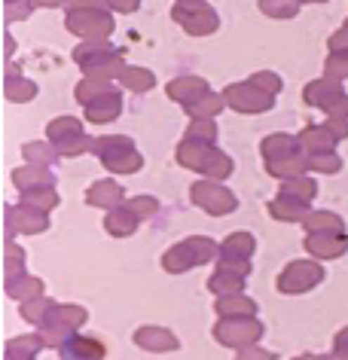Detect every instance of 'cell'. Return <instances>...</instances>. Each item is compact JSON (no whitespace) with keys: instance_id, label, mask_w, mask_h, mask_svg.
<instances>
[{"instance_id":"obj_57","label":"cell","mask_w":348,"mask_h":360,"mask_svg":"<svg viewBox=\"0 0 348 360\" xmlns=\"http://www.w3.org/2000/svg\"><path fill=\"white\" fill-rule=\"evenodd\" d=\"M4 49H6V56H13V52H15V40L10 37V34L4 37Z\"/></svg>"},{"instance_id":"obj_1","label":"cell","mask_w":348,"mask_h":360,"mask_svg":"<svg viewBox=\"0 0 348 360\" xmlns=\"http://www.w3.org/2000/svg\"><path fill=\"white\" fill-rule=\"evenodd\" d=\"M70 58L79 65V70L89 79H104V83H113V79L122 77L126 70V49L116 46L110 40H89V43H77Z\"/></svg>"},{"instance_id":"obj_21","label":"cell","mask_w":348,"mask_h":360,"mask_svg":"<svg viewBox=\"0 0 348 360\" xmlns=\"http://www.w3.org/2000/svg\"><path fill=\"white\" fill-rule=\"evenodd\" d=\"M297 141H299V150L306 153V156H318V153H336V138L327 131V125L321 122V125H306L299 134H297Z\"/></svg>"},{"instance_id":"obj_35","label":"cell","mask_w":348,"mask_h":360,"mask_svg":"<svg viewBox=\"0 0 348 360\" xmlns=\"http://www.w3.org/2000/svg\"><path fill=\"white\" fill-rule=\"evenodd\" d=\"M232 171H236V162L229 159V153H223L214 147L211 150V156L208 162H205V168H202V177L205 180H217V184H223V180H229L232 177Z\"/></svg>"},{"instance_id":"obj_13","label":"cell","mask_w":348,"mask_h":360,"mask_svg":"<svg viewBox=\"0 0 348 360\" xmlns=\"http://www.w3.org/2000/svg\"><path fill=\"white\" fill-rule=\"evenodd\" d=\"M4 226H6V241L15 236H40L49 229V214L34 211L28 205H6L4 208Z\"/></svg>"},{"instance_id":"obj_53","label":"cell","mask_w":348,"mask_h":360,"mask_svg":"<svg viewBox=\"0 0 348 360\" xmlns=\"http://www.w3.org/2000/svg\"><path fill=\"white\" fill-rule=\"evenodd\" d=\"M327 46H330V52H348V28H345V25L339 31L330 34Z\"/></svg>"},{"instance_id":"obj_39","label":"cell","mask_w":348,"mask_h":360,"mask_svg":"<svg viewBox=\"0 0 348 360\" xmlns=\"http://www.w3.org/2000/svg\"><path fill=\"white\" fill-rule=\"evenodd\" d=\"M223 107H226V101H223V95H217V92H208L205 98H199L195 104H190L186 107V116L190 120H214Z\"/></svg>"},{"instance_id":"obj_49","label":"cell","mask_w":348,"mask_h":360,"mask_svg":"<svg viewBox=\"0 0 348 360\" xmlns=\"http://www.w3.org/2000/svg\"><path fill=\"white\" fill-rule=\"evenodd\" d=\"M247 83L257 86V89H263V92H269V95H278L284 89V79L278 74H272V70H257V74L247 77Z\"/></svg>"},{"instance_id":"obj_45","label":"cell","mask_w":348,"mask_h":360,"mask_svg":"<svg viewBox=\"0 0 348 360\" xmlns=\"http://www.w3.org/2000/svg\"><path fill=\"white\" fill-rule=\"evenodd\" d=\"M324 77L333 79V83L348 79V52H330L324 61Z\"/></svg>"},{"instance_id":"obj_52","label":"cell","mask_w":348,"mask_h":360,"mask_svg":"<svg viewBox=\"0 0 348 360\" xmlns=\"http://www.w3.org/2000/svg\"><path fill=\"white\" fill-rule=\"evenodd\" d=\"M330 354H333V360H348V327H342L333 336V351Z\"/></svg>"},{"instance_id":"obj_17","label":"cell","mask_w":348,"mask_h":360,"mask_svg":"<svg viewBox=\"0 0 348 360\" xmlns=\"http://www.w3.org/2000/svg\"><path fill=\"white\" fill-rule=\"evenodd\" d=\"M13 186L19 193H34V190H56L58 177L52 168H40V165H22L13 171Z\"/></svg>"},{"instance_id":"obj_55","label":"cell","mask_w":348,"mask_h":360,"mask_svg":"<svg viewBox=\"0 0 348 360\" xmlns=\"http://www.w3.org/2000/svg\"><path fill=\"white\" fill-rule=\"evenodd\" d=\"M138 0H122V4H120V0H113V4H107V10H110V13H135L138 10Z\"/></svg>"},{"instance_id":"obj_34","label":"cell","mask_w":348,"mask_h":360,"mask_svg":"<svg viewBox=\"0 0 348 360\" xmlns=\"http://www.w3.org/2000/svg\"><path fill=\"white\" fill-rule=\"evenodd\" d=\"M22 156H25L28 165H40V168H52L61 159L58 150L52 147L49 141H28V143H22Z\"/></svg>"},{"instance_id":"obj_10","label":"cell","mask_w":348,"mask_h":360,"mask_svg":"<svg viewBox=\"0 0 348 360\" xmlns=\"http://www.w3.org/2000/svg\"><path fill=\"white\" fill-rule=\"evenodd\" d=\"M190 202L195 205L199 211L211 214V217H226L238 208V199L236 193L229 190L226 184H217V180H195L190 186Z\"/></svg>"},{"instance_id":"obj_27","label":"cell","mask_w":348,"mask_h":360,"mask_svg":"<svg viewBox=\"0 0 348 360\" xmlns=\"http://www.w3.org/2000/svg\"><path fill=\"white\" fill-rule=\"evenodd\" d=\"M266 211H269L272 220H281V223H306V217L311 214V205H302V202L275 195V199L266 205Z\"/></svg>"},{"instance_id":"obj_48","label":"cell","mask_w":348,"mask_h":360,"mask_svg":"<svg viewBox=\"0 0 348 360\" xmlns=\"http://www.w3.org/2000/svg\"><path fill=\"white\" fill-rule=\"evenodd\" d=\"M52 147L58 150V156L61 159H77V156H83V153H92L95 147V138H74V141H65V143H52Z\"/></svg>"},{"instance_id":"obj_42","label":"cell","mask_w":348,"mask_h":360,"mask_svg":"<svg viewBox=\"0 0 348 360\" xmlns=\"http://www.w3.org/2000/svg\"><path fill=\"white\" fill-rule=\"evenodd\" d=\"M58 190H34V193H22V205H28V208L34 211H43V214H49V211H56L58 208Z\"/></svg>"},{"instance_id":"obj_25","label":"cell","mask_w":348,"mask_h":360,"mask_svg":"<svg viewBox=\"0 0 348 360\" xmlns=\"http://www.w3.org/2000/svg\"><path fill=\"white\" fill-rule=\"evenodd\" d=\"M46 348L40 333H25V336H13L4 348V360H37V354Z\"/></svg>"},{"instance_id":"obj_54","label":"cell","mask_w":348,"mask_h":360,"mask_svg":"<svg viewBox=\"0 0 348 360\" xmlns=\"http://www.w3.org/2000/svg\"><path fill=\"white\" fill-rule=\"evenodd\" d=\"M324 125H327V131L333 134L336 141H345L348 138V120H324Z\"/></svg>"},{"instance_id":"obj_24","label":"cell","mask_w":348,"mask_h":360,"mask_svg":"<svg viewBox=\"0 0 348 360\" xmlns=\"http://www.w3.org/2000/svg\"><path fill=\"white\" fill-rule=\"evenodd\" d=\"M214 311H217L220 318H257L260 305H257L251 296L236 293V296H217V300H214Z\"/></svg>"},{"instance_id":"obj_50","label":"cell","mask_w":348,"mask_h":360,"mask_svg":"<svg viewBox=\"0 0 348 360\" xmlns=\"http://www.w3.org/2000/svg\"><path fill=\"white\" fill-rule=\"evenodd\" d=\"M34 6H37V4H22V0H13V4H6V6H4L6 22H22V19H28V15L34 13Z\"/></svg>"},{"instance_id":"obj_20","label":"cell","mask_w":348,"mask_h":360,"mask_svg":"<svg viewBox=\"0 0 348 360\" xmlns=\"http://www.w3.org/2000/svg\"><path fill=\"white\" fill-rule=\"evenodd\" d=\"M61 360H104L107 357V348L101 339H92V336H70L65 345L58 348Z\"/></svg>"},{"instance_id":"obj_5","label":"cell","mask_w":348,"mask_h":360,"mask_svg":"<svg viewBox=\"0 0 348 360\" xmlns=\"http://www.w3.org/2000/svg\"><path fill=\"white\" fill-rule=\"evenodd\" d=\"M86 321H89V311L83 309V305H77V302H58L56 311H52L49 318L37 327V333H40L43 345L58 351L70 336H77V333L86 327Z\"/></svg>"},{"instance_id":"obj_22","label":"cell","mask_w":348,"mask_h":360,"mask_svg":"<svg viewBox=\"0 0 348 360\" xmlns=\"http://www.w3.org/2000/svg\"><path fill=\"white\" fill-rule=\"evenodd\" d=\"M311 259H339L348 254V236H306Z\"/></svg>"},{"instance_id":"obj_46","label":"cell","mask_w":348,"mask_h":360,"mask_svg":"<svg viewBox=\"0 0 348 360\" xmlns=\"http://www.w3.org/2000/svg\"><path fill=\"white\" fill-rule=\"evenodd\" d=\"M126 208L135 214L138 220H150L159 214V202L153 195H131V199H126Z\"/></svg>"},{"instance_id":"obj_15","label":"cell","mask_w":348,"mask_h":360,"mask_svg":"<svg viewBox=\"0 0 348 360\" xmlns=\"http://www.w3.org/2000/svg\"><path fill=\"white\" fill-rule=\"evenodd\" d=\"M211 92V86H208V79L205 77H193V74H186V77H174L172 83L165 86V95L172 98L174 104H181L183 110L190 104H195L199 98H205Z\"/></svg>"},{"instance_id":"obj_26","label":"cell","mask_w":348,"mask_h":360,"mask_svg":"<svg viewBox=\"0 0 348 360\" xmlns=\"http://www.w3.org/2000/svg\"><path fill=\"white\" fill-rule=\"evenodd\" d=\"M302 226L306 236H345V220L333 211H311Z\"/></svg>"},{"instance_id":"obj_56","label":"cell","mask_w":348,"mask_h":360,"mask_svg":"<svg viewBox=\"0 0 348 360\" xmlns=\"http://www.w3.org/2000/svg\"><path fill=\"white\" fill-rule=\"evenodd\" d=\"M293 360H333V354H299Z\"/></svg>"},{"instance_id":"obj_9","label":"cell","mask_w":348,"mask_h":360,"mask_svg":"<svg viewBox=\"0 0 348 360\" xmlns=\"http://www.w3.org/2000/svg\"><path fill=\"white\" fill-rule=\"evenodd\" d=\"M263 321L260 318H220L217 323H214L211 336L220 342L223 348H251V345H260L263 339Z\"/></svg>"},{"instance_id":"obj_37","label":"cell","mask_w":348,"mask_h":360,"mask_svg":"<svg viewBox=\"0 0 348 360\" xmlns=\"http://www.w3.org/2000/svg\"><path fill=\"white\" fill-rule=\"evenodd\" d=\"M113 83H104V79H89V77H83L77 83V89H74V98L83 107H89L92 101H98V98H104V95H110L113 92Z\"/></svg>"},{"instance_id":"obj_14","label":"cell","mask_w":348,"mask_h":360,"mask_svg":"<svg viewBox=\"0 0 348 360\" xmlns=\"http://www.w3.org/2000/svg\"><path fill=\"white\" fill-rule=\"evenodd\" d=\"M131 339H135L138 348L153 351V354H168V351L181 348V339H177L168 327H156V323H144V327H138Z\"/></svg>"},{"instance_id":"obj_19","label":"cell","mask_w":348,"mask_h":360,"mask_svg":"<svg viewBox=\"0 0 348 360\" xmlns=\"http://www.w3.org/2000/svg\"><path fill=\"white\" fill-rule=\"evenodd\" d=\"M122 92H126V89L116 86L110 95H104V98H98V101H92L89 107H83L86 120L92 125H107V122L120 120L122 116Z\"/></svg>"},{"instance_id":"obj_51","label":"cell","mask_w":348,"mask_h":360,"mask_svg":"<svg viewBox=\"0 0 348 360\" xmlns=\"http://www.w3.org/2000/svg\"><path fill=\"white\" fill-rule=\"evenodd\" d=\"M236 360H278L272 354V351H266L260 345H251V348H242V351H236Z\"/></svg>"},{"instance_id":"obj_4","label":"cell","mask_w":348,"mask_h":360,"mask_svg":"<svg viewBox=\"0 0 348 360\" xmlns=\"http://www.w3.org/2000/svg\"><path fill=\"white\" fill-rule=\"evenodd\" d=\"M92 153L98 156V162L113 171V174H138L144 168V156L138 153L135 141L126 138V134H107V138H95Z\"/></svg>"},{"instance_id":"obj_32","label":"cell","mask_w":348,"mask_h":360,"mask_svg":"<svg viewBox=\"0 0 348 360\" xmlns=\"http://www.w3.org/2000/svg\"><path fill=\"white\" fill-rule=\"evenodd\" d=\"M120 86L126 89V92H135V95H144L150 89L156 86V74L150 68H138V65H126L120 77Z\"/></svg>"},{"instance_id":"obj_2","label":"cell","mask_w":348,"mask_h":360,"mask_svg":"<svg viewBox=\"0 0 348 360\" xmlns=\"http://www.w3.org/2000/svg\"><path fill=\"white\" fill-rule=\"evenodd\" d=\"M65 28L79 43H89V40H110V34L116 31V22H113V13L107 10V4L86 0V4L65 6Z\"/></svg>"},{"instance_id":"obj_23","label":"cell","mask_w":348,"mask_h":360,"mask_svg":"<svg viewBox=\"0 0 348 360\" xmlns=\"http://www.w3.org/2000/svg\"><path fill=\"white\" fill-rule=\"evenodd\" d=\"M40 92V86L34 83V79L28 77H22L19 74V68H6V83H4V95H6V101H13V104H25V101H34Z\"/></svg>"},{"instance_id":"obj_41","label":"cell","mask_w":348,"mask_h":360,"mask_svg":"<svg viewBox=\"0 0 348 360\" xmlns=\"http://www.w3.org/2000/svg\"><path fill=\"white\" fill-rule=\"evenodd\" d=\"M183 141L214 147V141H217V122L214 120H190V125H186V131H183Z\"/></svg>"},{"instance_id":"obj_12","label":"cell","mask_w":348,"mask_h":360,"mask_svg":"<svg viewBox=\"0 0 348 360\" xmlns=\"http://www.w3.org/2000/svg\"><path fill=\"white\" fill-rule=\"evenodd\" d=\"M220 95H223V101H226L229 110H238V113H254L257 116V113H269L275 107V95L251 86L247 79H242V83H229Z\"/></svg>"},{"instance_id":"obj_33","label":"cell","mask_w":348,"mask_h":360,"mask_svg":"<svg viewBox=\"0 0 348 360\" xmlns=\"http://www.w3.org/2000/svg\"><path fill=\"white\" fill-rule=\"evenodd\" d=\"M211 150L214 147H208V143H193V141H181L177 143V162H181L183 168H190V171H199L202 174V168H205V162H208V156H211Z\"/></svg>"},{"instance_id":"obj_8","label":"cell","mask_w":348,"mask_h":360,"mask_svg":"<svg viewBox=\"0 0 348 360\" xmlns=\"http://www.w3.org/2000/svg\"><path fill=\"white\" fill-rule=\"evenodd\" d=\"M254 250H257V238L251 236V232L238 229V232H229L226 238H223V245L217 250V269H223V272H236L247 278L254 269Z\"/></svg>"},{"instance_id":"obj_58","label":"cell","mask_w":348,"mask_h":360,"mask_svg":"<svg viewBox=\"0 0 348 360\" xmlns=\"http://www.w3.org/2000/svg\"><path fill=\"white\" fill-rule=\"evenodd\" d=\"M345 28H348V19H345Z\"/></svg>"},{"instance_id":"obj_6","label":"cell","mask_w":348,"mask_h":360,"mask_svg":"<svg viewBox=\"0 0 348 360\" xmlns=\"http://www.w3.org/2000/svg\"><path fill=\"white\" fill-rule=\"evenodd\" d=\"M302 101L309 107H318L321 113H327V120H348V92L342 83H333L327 77H318L302 89Z\"/></svg>"},{"instance_id":"obj_7","label":"cell","mask_w":348,"mask_h":360,"mask_svg":"<svg viewBox=\"0 0 348 360\" xmlns=\"http://www.w3.org/2000/svg\"><path fill=\"white\" fill-rule=\"evenodd\" d=\"M172 19L190 34V37H211L220 28V15L205 0H177L172 6Z\"/></svg>"},{"instance_id":"obj_28","label":"cell","mask_w":348,"mask_h":360,"mask_svg":"<svg viewBox=\"0 0 348 360\" xmlns=\"http://www.w3.org/2000/svg\"><path fill=\"white\" fill-rule=\"evenodd\" d=\"M138 226H141V220L126 208V205L104 214V229H107V236H113V238H129V236H135Z\"/></svg>"},{"instance_id":"obj_30","label":"cell","mask_w":348,"mask_h":360,"mask_svg":"<svg viewBox=\"0 0 348 360\" xmlns=\"http://www.w3.org/2000/svg\"><path fill=\"white\" fill-rule=\"evenodd\" d=\"M74 138H86L83 120H77V116H56V120L46 125L49 143H65V141H74Z\"/></svg>"},{"instance_id":"obj_36","label":"cell","mask_w":348,"mask_h":360,"mask_svg":"<svg viewBox=\"0 0 348 360\" xmlns=\"http://www.w3.org/2000/svg\"><path fill=\"white\" fill-rule=\"evenodd\" d=\"M208 290L214 296H236V293H245V278L236 275V272H223L217 269L211 278H208Z\"/></svg>"},{"instance_id":"obj_31","label":"cell","mask_w":348,"mask_h":360,"mask_svg":"<svg viewBox=\"0 0 348 360\" xmlns=\"http://www.w3.org/2000/svg\"><path fill=\"white\" fill-rule=\"evenodd\" d=\"M4 290L10 300L15 302H31L37 300V296H43V281L34 275H22V278H6L4 281Z\"/></svg>"},{"instance_id":"obj_43","label":"cell","mask_w":348,"mask_h":360,"mask_svg":"<svg viewBox=\"0 0 348 360\" xmlns=\"http://www.w3.org/2000/svg\"><path fill=\"white\" fill-rule=\"evenodd\" d=\"M260 10L269 15V19L288 22V19H297L299 4H297V0H260Z\"/></svg>"},{"instance_id":"obj_11","label":"cell","mask_w":348,"mask_h":360,"mask_svg":"<svg viewBox=\"0 0 348 360\" xmlns=\"http://www.w3.org/2000/svg\"><path fill=\"white\" fill-rule=\"evenodd\" d=\"M327 278V269L318 263V259H293V263L284 266V272L278 275V293L284 296H299L309 293Z\"/></svg>"},{"instance_id":"obj_3","label":"cell","mask_w":348,"mask_h":360,"mask_svg":"<svg viewBox=\"0 0 348 360\" xmlns=\"http://www.w3.org/2000/svg\"><path fill=\"white\" fill-rule=\"evenodd\" d=\"M217 250H220V245L214 238L190 236V238H183V241H177V245L168 248L159 263H162V269L168 275H183L195 266H205V263H211V259H217Z\"/></svg>"},{"instance_id":"obj_18","label":"cell","mask_w":348,"mask_h":360,"mask_svg":"<svg viewBox=\"0 0 348 360\" xmlns=\"http://www.w3.org/2000/svg\"><path fill=\"white\" fill-rule=\"evenodd\" d=\"M86 205L89 208H101V211H113L126 205V193L116 180H95L86 190Z\"/></svg>"},{"instance_id":"obj_29","label":"cell","mask_w":348,"mask_h":360,"mask_svg":"<svg viewBox=\"0 0 348 360\" xmlns=\"http://www.w3.org/2000/svg\"><path fill=\"white\" fill-rule=\"evenodd\" d=\"M278 195H281V199H293V202L311 205V202H315V195H318V184H315V177H309V174L293 177V180H281Z\"/></svg>"},{"instance_id":"obj_40","label":"cell","mask_w":348,"mask_h":360,"mask_svg":"<svg viewBox=\"0 0 348 360\" xmlns=\"http://www.w3.org/2000/svg\"><path fill=\"white\" fill-rule=\"evenodd\" d=\"M266 171H269L275 180H293V177L309 174V159H306V153H299L297 159L278 162V165H266Z\"/></svg>"},{"instance_id":"obj_16","label":"cell","mask_w":348,"mask_h":360,"mask_svg":"<svg viewBox=\"0 0 348 360\" xmlns=\"http://www.w3.org/2000/svg\"><path fill=\"white\" fill-rule=\"evenodd\" d=\"M260 153H263L266 165H278V162L297 159L302 150H299L297 134H288V131H272V134H266V138H263V143H260Z\"/></svg>"},{"instance_id":"obj_44","label":"cell","mask_w":348,"mask_h":360,"mask_svg":"<svg viewBox=\"0 0 348 360\" xmlns=\"http://www.w3.org/2000/svg\"><path fill=\"white\" fill-rule=\"evenodd\" d=\"M25 263H28V254L15 245V241H6V254H4V269H6V278H22L28 275L25 272Z\"/></svg>"},{"instance_id":"obj_47","label":"cell","mask_w":348,"mask_h":360,"mask_svg":"<svg viewBox=\"0 0 348 360\" xmlns=\"http://www.w3.org/2000/svg\"><path fill=\"white\" fill-rule=\"evenodd\" d=\"M309 159V171H318V174H339L342 171V159L336 153H318V156H306Z\"/></svg>"},{"instance_id":"obj_38","label":"cell","mask_w":348,"mask_h":360,"mask_svg":"<svg viewBox=\"0 0 348 360\" xmlns=\"http://www.w3.org/2000/svg\"><path fill=\"white\" fill-rule=\"evenodd\" d=\"M56 300H49V296H37V300H31V302H22L19 305V314H22V321H28L34 323V327H40L43 321L49 318L52 311H56Z\"/></svg>"}]
</instances>
